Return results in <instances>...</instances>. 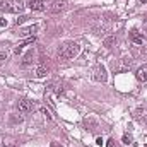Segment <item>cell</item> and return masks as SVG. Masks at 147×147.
Listing matches in <instances>:
<instances>
[{"mask_svg":"<svg viewBox=\"0 0 147 147\" xmlns=\"http://www.w3.org/2000/svg\"><path fill=\"white\" fill-rule=\"evenodd\" d=\"M96 144H98V146H103V139H101V137H98V139H96Z\"/></svg>","mask_w":147,"mask_h":147,"instance_id":"cell-24","label":"cell"},{"mask_svg":"<svg viewBox=\"0 0 147 147\" xmlns=\"http://www.w3.org/2000/svg\"><path fill=\"white\" fill-rule=\"evenodd\" d=\"M46 74H48V69H46L45 65H38L36 69H34V75H36L38 79H43V77H46Z\"/></svg>","mask_w":147,"mask_h":147,"instance_id":"cell-13","label":"cell"},{"mask_svg":"<svg viewBox=\"0 0 147 147\" xmlns=\"http://www.w3.org/2000/svg\"><path fill=\"white\" fill-rule=\"evenodd\" d=\"M128 38H130V41H132L134 45H144V41H146V36H144L139 29H132V31L128 33Z\"/></svg>","mask_w":147,"mask_h":147,"instance_id":"cell-5","label":"cell"},{"mask_svg":"<svg viewBox=\"0 0 147 147\" xmlns=\"http://www.w3.org/2000/svg\"><path fill=\"white\" fill-rule=\"evenodd\" d=\"M123 142H125V144H132V137H130V135H125V137H123Z\"/></svg>","mask_w":147,"mask_h":147,"instance_id":"cell-20","label":"cell"},{"mask_svg":"<svg viewBox=\"0 0 147 147\" xmlns=\"http://www.w3.org/2000/svg\"><path fill=\"white\" fill-rule=\"evenodd\" d=\"M22 48H24V45H19V46H17V48L14 50V53H17V55H19V53L22 51Z\"/></svg>","mask_w":147,"mask_h":147,"instance_id":"cell-21","label":"cell"},{"mask_svg":"<svg viewBox=\"0 0 147 147\" xmlns=\"http://www.w3.org/2000/svg\"><path fill=\"white\" fill-rule=\"evenodd\" d=\"M106 147H120V144H118L115 139H110V140L106 142Z\"/></svg>","mask_w":147,"mask_h":147,"instance_id":"cell-19","label":"cell"},{"mask_svg":"<svg viewBox=\"0 0 147 147\" xmlns=\"http://www.w3.org/2000/svg\"><path fill=\"white\" fill-rule=\"evenodd\" d=\"M132 55H134V58H137V60L147 58L146 46H144V45H134V46H132Z\"/></svg>","mask_w":147,"mask_h":147,"instance_id":"cell-4","label":"cell"},{"mask_svg":"<svg viewBox=\"0 0 147 147\" xmlns=\"http://www.w3.org/2000/svg\"><path fill=\"white\" fill-rule=\"evenodd\" d=\"M80 53V46L77 45V43H65L60 50H58V55H60V58H63V60H72L75 58L77 55Z\"/></svg>","mask_w":147,"mask_h":147,"instance_id":"cell-1","label":"cell"},{"mask_svg":"<svg viewBox=\"0 0 147 147\" xmlns=\"http://www.w3.org/2000/svg\"><path fill=\"white\" fill-rule=\"evenodd\" d=\"M142 34H144V36H147V21L144 22V26H142Z\"/></svg>","mask_w":147,"mask_h":147,"instance_id":"cell-22","label":"cell"},{"mask_svg":"<svg viewBox=\"0 0 147 147\" xmlns=\"http://www.w3.org/2000/svg\"><path fill=\"white\" fill-rule=\"evenodd\" d=\"M26 5H22L21 2L16 0H2L0 2V12H14V14H21L24 12Z\"/></svg>","mask_w":147,"mask_h":147,"instance_id":"cell-2","label":"cell"},{"mask_svg":"<svg viewBox=\"0 0 147 147\" xmlns=\"http://www.w3.org/2000/svg\"><path fill=\"white\" fill-rule=\"evenodd\" d=\"M65 10V2H60V0H55L50 7H48V12L50 14H60Z\"/></svg>","mask_w":147,"mask_h":147,"instance_id":"cell-8","label":"cell"},{"mask_svg":"<svg viewBox=\"0 0 147 147\" xmlns=\"http://www.w3.org/2000/svg\"><path fill=\"white\" fill-rule=\"evenodd\" d=\"M28 19H29L28 16H19V17L16 19V26H21V24H24V22H26Z\"/></svg>","mask_w":147,"mask_h":147,"instance_id":"cell-18","label":"cell"},{"mask_svg":"<svg viewBox=\"0 0 147 147\" xmlns=\"http://www.w3.org/2000/svg\"><path fill=\"white\" fill-rule=\"evenodd\" d=\"M135 77H137V80H139V82H147V63L137 69Z\"/></svg>","mask_w":147,"mask_h":147,"instance_id":"cell-11","label":"cell"},{"mask_svg":"<svg viewBox=\"0 0 147 147\" xmlns=\"http://www.w3.org/2000/svg\"><path fill=\"white\" fill-rule=\"evenodd\" d=\"M106 31H108V24H99L94 28V34H98V36H105Z\"/></svg>","mask_w":147,"mask_h":147,"instance_id":"cell-15","label":"cell"},{"mask_svg":"<svg viewBox=\"0 0 147 147\" xmlns=\"http://www.w3.org/2000/svg\"><path fill=\"white\" fill-rule=\"evenodd\" d=\"M9 57H10V53L7 50H0V65H3L9 60Z\"/></svg>","mask_w":147,"mask_h":147,"instance_id":"cell-16","label":"cell"},{"mask_svg":"<svg viewBox=\"0 0 147 147\" xmlns=\"http://www.w3.org/2000/svg\"><path fill=\"white\" fill-rule=\"evenodd\" d=\"M103 45L106 46V48H111V46H115L116 45V36L115 34H110V36H106L103 39Z\"/></svg>","mask_w":147,"mask_h":147,"instance_id":"cell-14","label":"cell"},{"mask_svg":"<svg viewBox=\"0 0 147 147\" xmlns=\"http://www.w3.org/2000/svg\"><path fill=\"white\" fill-rule=\"evenodd\" d=\"M3 26H7V19H2L0 17V28H3Z\"/></svg>","mask_w":147,"mask_h":147,"instance_id":"cell-23","label":"cell"},{"mask_svg":"<svg viewBox=\"0 0 147 147\" xmlns=\"http://www.w3.org/2000/svg\"><path fill=\"white\" fill-rule=\"evenodd\" d=\"M51 147H62V146H58L57 142H53V144H51Z\"/></svg>","mask_w":147,"mask_h":147,"instance_id":"cell-25","label":"cell"},{"mask_svg":"<svg viewBox=\"0 0 147 147\" xmlns=\"http://www.w3.org/2000/svg\"><path fill=\"white\" fill-rule=\"evenodd\" d=\"M84 125H86V128H89L91 132H94V130L99 127V123H98V120H96L94 116H87V118H84Z\"/></svg>","mask_w":147,"mask_h":147,"instance_id":"cell-10","label":"cell"},{"mask_svg":"<svg viewBox=\"0 0 147 147\" xmlns=\"http://www.w3.org/2000/svg\"><path fill=\"white\" fill-rule=\"evenodd\" d=\"M38 29H39V24H33V26H28V28H24V29H21L19 31V36L26 38V36H34L38 33Z\"/></svg>","mask_w":147,"mask_h":147,"instance_id":"cell-9","label":"cell"},{"mask_svg":"<svg viewBox=\"0 0 147 147\" xmlns=\"http://www.w3.org/2000/svg\"><path fill=\"white\" fill-rule=\"evenodd\" d=\"M0 147H5V144H0Z\"/></svg>","mask_w":147,"mask_h":147,"instance_id":"cell-26","label":"cell"},{"mask_svg":"<svg viewBox=\"0 0 147 147\" xmlns=\"http://www.w3.org/2000/svg\"><path fill=\"white\" fill-rule=\"evenodd\" d=\"M34 58H36V53H34V50H29L24 57H22V65H31L33 62H34Z\"/></svg>","mask_w":147,"mask_h":147,"instance_id":"cell-12","label":"cell"},{"mask_svg":"<svg viewBox=\"0 0 147 147\" xmlns=\"http://www.w3.org/2000/svg\"><path fill=\"white\" fill-rule=\"evenodd\" d=\"M39 110H41V113L45 115V118H46V120H53V115H51V111H50V110H46L45 106H43V108H39Z\"/></svg>","mask_w":147,"mask_h":147,"instance_id":"cell-17","label":"cell"},{"mask_svg":"<svg viewBox=\"0 0 147 147\" xmlns=\"http://www.w3.org/2000/svg\"><path fill=\"white\" fill-rule=\"evenodd\" d=\"M28 7L33 12H43V10H46V3L43 0H29L28 2Z\"/></svg>","mask_w":147,"mask_h":147,"instance_id":"cell-6","label":"cell"},{"mask_svg":"<svg viewBox=\"0 0 147 147\" xmlns=\"http://www.w3.org/2000/svg\"><path fill=\"white\" fill-rule=\"evenodd\" d=\"M34 108H36L34 103L29 101V99H21V101H19V111L24 113V115H26V113H31Z\"/></svg>","mask_w":147,"mask_h":147,"instance_id":"cell-7","label":"cell"},{"mask_svg":"<svg viewBox=\"0 0 147 147\" xmlns=\"http://www.w3.org/2000/svg\"><path fill=\"white\" fill-rule=\"evenodd\" d=\"M140 2H147V0H140Z\"/></svg>","mask_w":147,"mask_h":147,"instance_id":"cell-27","label":"cell"},{"mask_svg":"<svg viewBox=\"0 0 147 147\" xmlns=\"http://www.w3.org/2000/svg\"><path fill=\"white\" fill-rule=\"evenodd\" d=\"M146 147H147V146H146Z\"/></svg>","mask_w":147,"mask_h":147,"instance_id":"cell-28","label":"cell"},{"mask_svg":"<svg viewBox=\"0 0 147 147\" xmlns=\"http://www.w3.org/2000/svg\"><path fill=\"white\" fill-rule=\"evenodd\" d=\"M94 80H98V82H106L108 80V74H106V69H105V65H96V69H94Z\"/></svg>","mask_w":147,"mask_h":147,"instance_id":"cell-3","label":"cell"}]
</instances>
